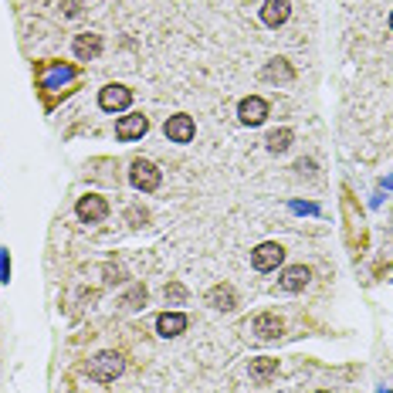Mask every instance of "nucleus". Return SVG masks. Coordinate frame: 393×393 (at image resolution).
<instances>
[{"instance_id": "7", "label": "nucleus", "mask_w": 393, "mask_h": 393, "mask_svg": "<svg viewBox=\"0 0 393 393\" xmlns=\"http://www.w3.org/2000/svg\"><path fill=\"white\" fill-rule=\"evenodd\" d=\"M105 214H109V204L102 200V196L88 194L79 200V217L81 220H88V224H98V220H105Z\"/></svg>"}, {"instance_id": "3", "label": "nucleus", "mask_w": 393, "mask_h": 393, "mask_svg": "<svg viewBox=\"0 0 393 393\" xmlns=\"http://www.w3.org/2000/svg\"><path fill=\"white\" fill-rule=\"evenodd\" d=\"M129 180H133V187H136V190H142V194H153L163 177H159V170L153 166V163L136 159V163H133V173H129Z\"/></svg>"}, {"instance_id": "6", "label": "nucleus", "mask_w": 393, "mask_h": 393, "mask_svg": "<svg viewBox=\"0 0 393 393\" xmlns=\"http://www.w3.org/2000/svg\"><path fill=\"white\" fill-rule=\"evenodd\" d=\"M163 133L170 142H190L194 139V119L190 116H170L166 119V126H163Z\"/></svg>"}, {"instance_id": "12", "label": "nucleus", "mask_w": 393, "mask_h": 393, "mask_svg": "<svg viewBox=\"0 0 393 393\" xmlns=\"http://www.w3.org/2000/svg\"><path fill=\"white\" fill-rule=\"evenodd\" d=\"M187 329V315H180V312H163L156 319V333L163 335V339H170V335H180Z\"/></svg>"}, {"instance_id": "5", "label": "nucleus", "mask_w": 393, "mask_h": 393, "mask_svg": "<svg viewBox=\"0 0 393 393\" xmlns=\"http://www.w3.org/2000/svg\"><path fill=\"white\" fill-rule=\"evenodd\" d=\"M237 116H241V122H244V126H261V122H265V116H268V102H265V98H258V95L241 98Z\"/></svg>"}, {"instance_id": "11", "label": "nucleus", "mask_w": 393, "mask_h": 393, "mask_svg": "<svg viewBox=\"0 0 393 393\" xmlns=\"http://www.w3.org/2000/svg\"><path fill=\"white\" fill-rule=\"evenodd\" d=\"M292 14V7H288V0H268L265 7H261V20L268 24V27H278V24H285Z\"/></svg>"}, {"instance_id": "10", "label": "nucleus", "mask_w": 393, "mask_h": 393, "mask_svg": "<svg viewBox=\"0 0 393 393\" xmlns=\"http://www.w3.org/2000/svg\"><path fill=\"white\" fill-rule=\"evenodd\" d=\"M251 333H255L258 339H275V335L281 333V319H278L275 312L255 315V322H251Z\"/></svg>"}, {"instance_id": "19", "label": "nucleus", "mask_w": 393, "mask_h": 393, "mask_svg": "<svg viewBox=\"0 0 393 393\" xmlns=\"http://www.w3.org/2000/svg\"><path fill=\"white\" fill-rule=\"evenodd\" d=\"M65 7H68V14H79V0H65Z\"/></svg>"}, {"instance_id": "18", "label": "nucleus", "mask_w": 393, "mask_h": 393, "mask_svg": "<svg viewBox=\"0 0 393 393\" xmlns=\"http://www.w3.org/2000/svg\"><path fill=\"white\" fill-rule=\"evenodd\" d=\"M170 298H173V302H183V298H187L183 285H170V288H166V302H170Z\"/></svg>"}, {"instance_id": "4", "label": "nucleus", "mask_w": 393, "mask_h": 393, "mask_svg": "<svg viewBox=\"0 0 393 393\" xmlns=\"http://www.w3.org/2000/svg\"><path fill=\"white\" fill-rule=\"evenodd\" d=\"M129 102H133V92L126 85H105L98 92V105L105 112H122V109H129Z\"/></svg>"}, {"instance_id": "13", "label": "nucleus", "mask_w": 393, "mask_h": 393, "mask_svg": "<svg viewBox=\"0 0 393 393\" xmlns=\"http://www.w3.org/2000/svg\"><path fill=\"white\" fill-rule=\"evenodd\" d=\"M207 302H211L214 309H220V312H231L237 305V295L231 285H214V288L207 292Z\"/></svg>"}, {"instance_id": "8", "label": "nucleus", "mask_w": 393, "mask_h": 393, "mask_svg": "<svg viewBox=\"0 0 393 393\" xmlns=\"http://www.w3.org/2000/svg\"><path fill=\"white\" fill-rule=\"evenodd\" d=\"M149 129V122H146V116H122L116 122V136L122 139V142H129V139H139L142 133Z\"/></svg>"}, {"instance_id": "16", "label": "nucleus", "mask_w": 393, "mask_h": 393, "mask_svg": "<svg viewBox=\"0 0 393 393\" xmlns=\"http://www.w3.org/2000/svg\"><path fill=\"white\" fill-rule=\"evenodd\" d=\"M265 79H268V81H292V68H288L285 61H268Z\"/></svg>"}, {"instance_id": "14", "label": "nucleus", "mask_w": 393, "mask_h": 393, "mask_svg": "<svg viewBox=\"0 0 393 393\" xmlns=\"http://www.w3.org/2000/svg\"><path fill=\"white\" fill-rule=\"evenodd\" d=\"M102 51V38L98 34H79L75 38V55H79L81 61H92Z\"/></svg>"}, {"instance_id": "15", "label": "nucleus", "mask_w": 393, "mask_h": 393, "mask_svg": "<svg viewBox=\"0 0 393 393\" xmlns=\"http://www.w3.org/2000/svg\"><path fill=\"white\" fill-rule=\"evenodd\" d=\"M275 370H278V359H272V356L251 359V380H258V383H268L275 376Z\"/></svg>"}, {"instance_id": "20", "label": "nucleus", "mask_w": 393, "mask_h": 393, "mask_svg": "<svg viewBox=\"0 0 393 393\" xmlns=\"http://www.w3.org/2000/svg\"><path fill=\"white\" fill-rule=\"evenodd\" d=\"M390 27H393V14H390Z\"/></svg>"}, {"instance_id": "2", "label": "nucleus", "mask_w": 393, "mask_h": 393, "mask_svg": "<svg viewBox=\"0 0 393 393\" xmlns=\"http://www.w3.org/2000/svg\"><path fill=\"white\" fill-rule=\"evenodd\" d=\"M251 261H255L258 272H272V268H278L285 261V248L275 244V241H265V244H258L251 251Z\"/></svg>"}, {"instance_id": "17", "label": "nucleus", "mask_w": 393, "mask_h": 393, "mask_svg": "<svg viewBox=\"0 0 393 393\" xmlns=\"http://www.w3.org/2000/svg\"><path fill=\"white\" fill-rule=\"evenodd\" d=\"M288 142H292V133L281 129V133H272V136H268V149H272V153H281V149H288Z\"/></svg>"}, {"instance_id": "9", "label": "nucleus", "mask_w": 393, "mask_h": 393, "mask_svg": "<svg viewBox=\"0 0 393 393\" xmlns=\"http://www.w3.org/2000/svg\"><path fill=\"white\" fill-rule=\"evenodd\" d=\"M309 278H312V272H309L305 265H295V268H285V272H281L278 285H281L285 292H302V288L309 285Z\"/></svg>"}, {"instance_id": "21", "label": "nucleus", "mask_w": 393, "mask_h": 393, "mask_svg": "<svg viewBox=\"0 0 393 393\" xmlns=\"http://www.w3.org/2000/svg\"><path fill=\"white\" fill-rule=\"evenodd\" d=\"M319 393H326V390H319Z\"/></svg>"}, {"instance_id": "1", "label": "nucleus", "mask_w": 393, "mask_h": 393, "mask_svg": "<svg viewBox=\"0 0 393 393\" xmlns=\"http://www.w3.org/2000/svg\"><path fill=\"white\" fill-rule=\"evenodd\" d=\"M122 366H126L122 353H98L95 359H88L85 373L92 376V380H98V383H109V380H116L122 373Z\"/></svg>"}]
</instances>
